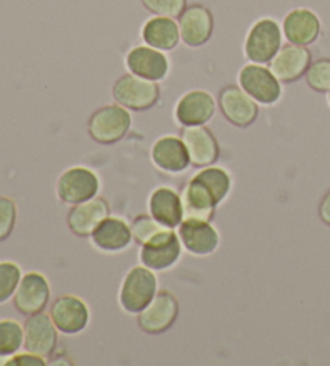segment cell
<instances>
[{
    "label": "cell",
    "mask_w": 330,
    "mask_h": 366,
    "mask_svg": "<svg viewBox=\"0 0 330 366\" xmlns=\"http://www.w3.org/2000/svg\"><path fill=\"white\" fill-rule=\"evenodd\" d=\"M7 366H42L46 365V360L39 355H34V353H21V355L11 357L9 362H5Z\"/></svg>",
    "instance_id": "d6a6232c"
},
{
    "label": "cell",
    "mask_w": 330,
    "mask_h": 366,
    "mask_svg": "<svg viewBox=\"0 0 330 366\" xmlns=\"http://www.w3.org/2000/svg\"><path fill=\"white\" fill-rule=\"evenodd\" d=\"M329 105H330V91H329Z\"/></svg>",
    "instance_id": "e575fe53"
},
{
    "label": "cell",
    "mask_w": 330,
    "mask_h": 366,
    "mask_svg": "<svg viewBox=\"0 0 330 366\" xmlns=\"http://www.w3.org/2000/svg\"><path fill=\"white\" fill-rule=\"evenodd\" d=\"M59 342V330L50 315H31L24 323V349L42 358L52 357Z\"/></svg>",
    "instance_id": "9c48e42d"
},
{
    "label": "cell",
    "mask_w": 330,
    "mask_h": 366,
    "mask_svg": "<svg viewBox=\"0 0 330 366\" xmlns=\"http://www.w3.org/2000/svg\"><path fill=\"white\" fill-rule=\"evenodd\" d=\"M214 29L213 14L205 5L186 7L179 16L181 41L189 47H201L211 39Z\"/></svg>",
    "instance_id": "2e32d148"
},
{
    "label": "cell",
    "mask_w": 330,
    "mask_h": 366,
    "mask_svg": "<svg viewBox=\"0 0 330 366\" xmlns=\"http://www.w3.org/2000/svg\"><path fill=\"white\" fill-rule=\"evenodd\" d=\"M141 262L154 271H163L174 267L181 258L182 242L173 228L161 232L154 241L141 245Z\"/></svg>",
    "instance_id": "ba28073f"
},
{
    "label": "cell",
    "mask_w": 330,
    "mask_h": 366,
    "mask_svg": "<svg viewBox=\"0 0 330 366\" xmlns=\"http://www.w3.org/2000/svg\"><path fill=\"white\" fill-rule=\"evenodd\" d=\"M284 36L290 44L309 46L317 41L321 34V20L313 10L295 9L290 10L282 23Z\"/></svg>",
    "instance_id": "d6986e66"
},
{
    "label": "cell",
    "mask_w": 330,
    "mask_h": 366,
    "mask_svg": "<svg viewBox=\"0 0 330 366\" xmlns=\"http://www.w3.org/2000/svg\"><path fill=\"white\" fill-rule=\"evenodd\" d=\"M158 292V282L154 269L147 267H134L119 289V304L128 313H141Z\"/></svg>",
    "instance_id": "7a4b0ae2"
},
{
    "label": "cell",
    "mask_w": 330,
    "mask_h": 366,
    "mask_svg": "<svg viewBox=\"0 0 330 366\" xmlns=\"http://www.w3.org/2000/svg\"><path fill=\"white\" fill-rule=\"evenodd\" d=\"M149 208L151 217L169 228H179V224L184 222L181 194L171 187L155 189L150 195Z\"/></svg>",
    "instance_id": "603a6c76"
},
{
    "label": "cell",
    "mask_w": 330,
    "mask_h": 366,
    "mask_svg": "<svg viewBox=\"0 0 330 366\" xmlns=\"http://www.w3.org/2000/svg\"><path fill=\"white\" fill-rule=\"evenodd\" d=\"M110 217V205L104 197H95L73 205L66 223L69 231L78 237H91L101 222Z\"/></svg>",
    "instance_id": "7c38bea8"
},
{
    "label": "cell",
    "mask_w": 330,
    "mask_h": 366,
    "mask_svg": "<svg viewBox=\"0 0 330 366\" xmlns=\"http://www.w3.org/2000/svg\"><path fill=\"white\" fill-rule=\"evenodd\" d=\"M177 317H179V302L168 290H161L139 313L137 325L147 334H161L176 323Z\"/></svg>",
    "instance_id": "52a82bcc"
},
{
    "label": "cell",
    "mask_w": 330,
    "mask_h": 366,
    "mask_svg": "<svg viewBox=\"0 0 330 366\" xmlns=\"http://www.w3.org/2000/svg\"><path fill=\"white\" fill-rule=\"evenodd\" d=\"M150 14L158 16L179 18L187 7V0H141Z\"/></svg>",
    "instance_id": "4dcf8cb0"
},
{
    "label": "cell",
    "mask_w": 330,
    "mask_h": 366,
    "mask_svg": "<svg viewBox=\"0 0 330 366\" xmlns=\"http://www.w3.org/2000/svg\"><path fill=\"white\" fill-rule=\"evenodd\" d=\"M50 318L56 330L71 336V334L86 330L91 313H89L84 300L74 297V295H61L50 307Z\"/></svg>",
    "instance_id": "e0dca14e"
},
{
    "label": "cell",
    "mask_w": 330,
    "mask_h": 366,
    "mask_svg": "<svg viewBox=\"0 0 330 366\" xmlns=\"http://www.w3.org/2000/svg\"><path fill=\"white\" fill-rule=\"evenodd\" d=\"M91 237L95 247L104 252H121L134 239L131 226L118 217H108Z\"/></svg>",
    "instance_id": "d4e9b609"
},
{
    "label": "cell",
    "mask_w": 330,
    "mask_h": 366,
    "mask_svg": "<svg viewBox=\"0 0 330 366\" xmlns=\"http://www.w3.org/2000/svg\"><path fill=\"white\" fill-rule=\"evenodd\" d=\"M16 224V205L9 197H0V242L11 236Z\"/></svg>",
    "instance_id": "1f68e13d"
},
{
    "label": "cell",
    "mask_w": 330,
    "mask_h": 366,
    "mask_svg": "<svg viewBox=\"0 0 330 366\" xmlns=\"http://www.w3.org/2000/svg\"><path fill=\"white\" fill-rule=\"evenodd\" d=\"M24 345V327L14 320L0 321V357H10Z\"/></svg>",
    "instance_id": "4316f807"
},
{
    "label": "cell",
    "mask_w": 330,
    "mask_h": 366,
    "mask_svg": "<svg viewBox=\"0 0 330 366\" xmlns=\"http://www.w3.org/2000/svg\"><path fill=\"white\" fill-rule=\"evenodd\" d=\"M221 113L227 122L239 128H246L256 122L258 102L253 100L240 86H226L218 99Z\"/></svg>",
    "instance_id": "30bf717a"
},
{
    "label": "cell",
    "mask_w": 330,
    "mask_h": 366,
    "mask_svg": "<svg viewBox=\"0 0 330 366\" xmlns=\"http://www.w3.org/2000/svg\"><path fill=\"white\" fill-rule=\"evenodd\" d=\"M21 277V268L16 263L0 262V304L14 297Z\"/></svg>",
    "instance_id": "f1b7e54d"
},
{
    "label": "cell",
    "mask_w": 330,
    "mask_h": 366,
    "mask_svg": "<svg viewBox=\"0 0 330 366\" xmlns=\"http://www.w3.org/2000/svg\"><path fill=\"white\" fill-rule=\"evenodd\" d=\"M151 160L164 173L179 174L190 167V157L182 139L163 136L151 147Z\"/></svg>",
    "instance_id": "44dd1931"
},
{
    "label": "cell",
    "mask_w": 330,
    "mask_h": 366,
    "mask_svg": "<svg viewBox=\"0 0 330 366\" xmlns=\"http://www.w3.org/2000/svg\"><path fill=\"white\" fill-rule=\"evenodd\" d=\"M239 84L261 105H274L282 96V86L274 73L259 63H249L239 73Z\"/></svg>",
    "instance_id": "5b68a950"
},
{
    "label": "cell",
    "mask_w": 330,
    "mask_h": 366,
    "mask_svg": "<svg viewBox=\"0 0 330 366\" xmlns=\"http://www.w3.org/2000/svg\"><path fill=\"white\" fill-rule=\"evenodd\" d=\"M142 39L150 47L161 50V52H169V50L176 49L181 41L179 23L174 18L155 15L145 21L142 28Z\"/></svg>",
    "instance_id": "cb8c5ba5"
},
{
    "label": "cell",
    "mask_w": 330,
    "mask_h": 366,
    "mask_svg": "<svg viewBox=\"0 0 330 366\" xmlns=\"http://www.w3.org/2000/svg\"><path fill=\"white\" fill-rule=\"evenodd\" d=\"M179 239L190 254L206 257L219 247V234L209 222L186 219L179 224Z\"/></svg>",
    "instance_id": "7402d4cb"
},
{
    "label": "cell",
    "mask_w": 330,
    "mask_h": 366,
    "mask_svg": "<svg viewBox=\"0 0 330 366\" xmlns=\"http://www.w3.org/2000/svg\"><path fill=\"white\" fill-rule=\"evenodd\" d=\"M216 112V100L206 91H190L179 99L176 105V122L186 126L206 124Z\"/></svg>",
    "instance_id": "ac0fdd59"
},
{
    "label": "cell",
    "mask_w": 330,
    "mask_h": 366,
    "mask_svg": "<svg viewBox=\"0 0 330 366\" xmlns=\"http://www.w3.org/2000/svg\"><path fill=\"white\" fill-rule=\"evenodd\" d=\"M190 157V165L195 168H206L214 165L219 159V144L205 124L186 126L181 132Z\"/></svg>",
    "instance_id": "8fae6325"
},
{
    "label": "cell",
    "mask_w": 330,
    "mask_h": 366,
    "mask_svg": "<svg viewBox=\"0 0 330 366\" xmlns=\"http://www.w3.org/2000/svg\"><path fill=\"white\" fill-rule=\"evenodd\" d=\"M181 200L184 208V222H211L214 210L219 204L213 197V194L195 178L190 179L181 191Z\"/></svg>",
    "instance_id": "ffe728a7"
},
{
    "label": "cell",
    "mask_w": 330,
    "mask_h": 366,
    "mask_svg": "<svg viewBox=\"0 0 330 366\" xmlns=\"http://www.w3.org/2000/svg\"><path fill=\"white\" fill-rule=\"evenodd\" d=\"M113 97L124 109L144 112L160 100V86L155 81L136 76L132 73L123 74L113 86Z\"/></svg>",
    "instance_id": "277c9868"
},
{
    "label": "cell",
    "mask_w": 330,
    "mask_h": 366,
    "mask_svg": "<svg viewBox=\"0 0 330 366\" xmlns=\"http://www.w3.org/2000/svg\"><path fill=\"white\" fill-rule=\"evenodd\" d=\"M50 299V286L46 276L28 273L21 277L14 294V305L24 317L44 312Z\"/></svg>",
    "instance_id": "4fadbf2b"
},
{
    "label": "cell",
    "mask_w": 330,
    "mask_h": 366,
    "mask_svg": "<svg viewBox=\"0 0 330 366\" xmlns=\"http://www.w3.org/2000/svg\"><path fill=\"white\" fill-rule=\"evenodd\" d=\"M282 47V29L272 18H261L251 24L245 39V56L251 63L266 65Z\"/></svg>",
    "instance_id": "3957f363"
},
{
    "label": "cell",
    "mask_w": 330,
    "mask_h": 366,
    "mask_svg": "<svg viewBox=\"0 0 330 366\" xmlns=\"http://www.w3.org/2000/svg\"><path fill=\"white\" fill-rule=\"evenodd\" d=\"M99 189V176L84 167L66 169L56 181V195L63 204L69 205L81 204V202L95 197Z\"/></svg>",
    "instance_id": "8992f818"
},
{
    "label": "cell",
    "mask_w": 330,
    "mask_h": 366,
    "mask_svg": "<svg viewBox=\"0 0 330 366\" xmlns=\"http://www.w3.org/2000/svg\"><path fill=\"white\" fill-rule=\"evenodd\" d=\"M319 217L322 219V223L330 226V189L326 192V195H324L319 204Z\"/></svg>",
    "instance_id": "836d02e7"
},
{
    "label": "cell",
    "mask_w": 330,
    "mask_h": 366,
    "mask_svg": "<svg viewBox=\"0 0 330 366\" xmlns=\"http://www.w3.org/2000/svg\"><path fill=\"white\" fill-rule=\"evenodd\" d=\"M311 65V52L304 46L287 44L279 49L269 61V69L281 83H295L306 74Z\"/></svg>",
    "instance_id": "9a60e30c"
},
{
    "label": "cell",
    "mask_w": 330,
    "mask_h": 366,
    "mask_svg": "<svg viewBox=\"0 0 330 366\" xmlns=\"http://www.w3.org/2000/svg\"><path fill=\"white\" fill-rule=\"evenodd\" d=\"M306 83L311 89L316 92H329L330 91V59H321L311 61L306 74Z\"/></svg>",
    "instance_id": "f546056e"
},
{
    "label": "cell",
    "mask_w": 330,
    "mask_h": 366,
    "mask_svg": "<svg viewBox=\"0 0 330 366\" xmlns=\"http://www.w3.org/2000/svg\"><path fill=\"white\" fill-rule=\"evenodd\" d=\"M194 178L196 181H200L201 184L213 194V197L216 199L218 204H221V202L227 197V194H229L231 186H232L229 173H227L226 169L218 168V167L203 168L200 173H196L194 176Z\"/></svg>",
    "instance_id": "484cf974"
},
{
    "label": "cell",
    "mask_w": 330,
    "mask_h": 366,
    "mask_svg": "<svg viewBox=\"0 0 330 366\" xmlns=\"http://www.w3.org/2000/svg\"><path fill=\"white\" fill-rule=\"evenodd\" d=\"M126 66L129 73L136 76L158 83L168 76L171 65L166 54L145 44V46H137L129 50L126 55Z\"/></svg>",
    "instance_id": "5bb4252c"
},
{
    "label": "cell",
    "mask_w": 330,
    "mask_h": 366,
    "mask_svg": "<svg viewBox=\"0 0 330 366\" xmlns=\"http://www.w3.org/2000/svg\"><path fill=\"white\" fill-rule=\"evenodd\" d=\"M131 113L123 105H106L95 110L89 118L87 131L95 142L110 145L119 142L131 129Z\"/></svg>",
    "instance_id": "6da1fadb"
},
{
    "label": "cell",
    "mask_w": 330,
    "mask_h": 366,
    "mask_svg": "<svg viewBox=\"0 0 330 366\" xmlns=\"http://www.w3.org/2000/svg\"><path fill=\"white\" fill-rule=\"evenodd\" d=\"M131 229H132V237H134V241L139 245H144L150 241H154V239L156 236H160L161 232L168 231L169 226L160 223L158 219L151 217V214L150 217H147V214H141V217H137L134 222H132Z\"/></svg>",
    "instance_id": "83f0119b"
}]
</instances>
